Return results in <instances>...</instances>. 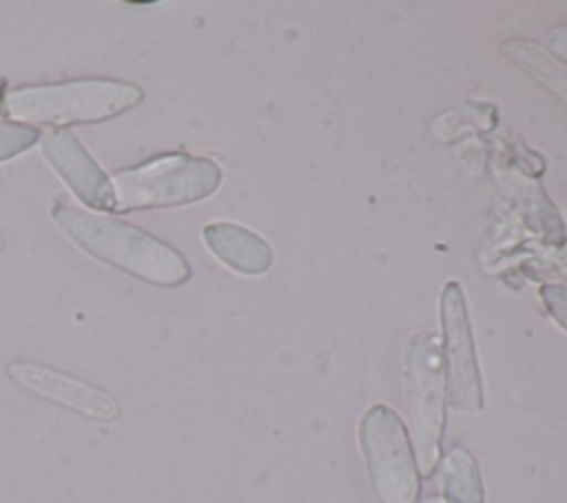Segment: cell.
Returning a JSON list of instances; mask_svg holds the SVG:
<instances>
[{"label":"cell","instance_id":"obj_1","mask_svg":"<svg viewBox=\"0 0 567 503\" xmlns=\"http://www.w3.org/2000/svg\"><path fill=\"white\" fill-rule=\"evenodd\" d=\"M51 219L80 250L140 281L175 288L190 279L193 270L186 257L144 228L80 208L66 197L51 202Z\"/></svg>","mask_w":567,"mask_h":503},{"label":"cell","instance_id":"obj_2","mask_svg":"<svg viewBox=\"0 0 567 503\" xmlns=\"http://www.w3.org/2000/svg\"><path fill=\"white\" fill-rule=\"evenodd\" d=\"M144 100V91L124 80L80 78L53 84L13 86L2 95V113L22 124L62 129L69 124H95L131 111Z\"/></svg>","mask_w":567,"mask_h":503},{"label":"cell","instance_id":"obj_3","mask_svg":"<svg viewBox=\"0 0 567 503\" xmlns=\"http://www.w3.org/2000/svg\"><path fill=\"white\" fill-rule=\"evenodd\" d=\"M221 182V168L210 157L164 153L111 175L113 211H151L186 206L210 197Z\"/></svg>","mask_w":567,"mask_h":503},{"label":"cell","instance_id":"obj_4","mask_svg":"<svg viewBox=\"0 0 567 503\" xmlns=\"http://www.w3.org/2000/svg\"><path fill=\"white\" fill-rule=\"evenodd\" d=\"M403 381L414 461L419 472L430 476L441 461L447 401L443 346L434 332L410 337L403 352Z\"/></svg>","mask_w":567,"mask_h":503},{"label":"cell","instance_id":"obj_5","mask_svg":"<svg viewBox=\"0 0 567 503\" xmlns=\"http://www.w3.org/2000/svg\"><path fill=\"white\" fill-rule=\"evenodd\" d=\"M359 445L377 499L381 503H416L419 468L408 430L392 408L377 403L363 412Z\"/></svg>","mask_w":567,"mask_h":503},{"label":"cell","instance_id":"obj_6","mask_svg":"<svg viewBox=\"0 0 567 503\" xmlns=\"http://www.w3.org/2000/svg\"><path fill=\"white\" fill-rule=\"evenodd\" d=\"M441 324L447 399L458 412H476L483 406V386L465 297L456 281H447L443 288Z\"/></svg>","mask_w":567,"mask_h":503},{"label":"cell","instance_id":"obj_7","mask_svg":"<svg viewBox=\"0 0 567 503\" xmlns=\"http://www.w3.org/2000/svg\"><path fill=\"white\" fill-rule=\"evenodd\" d=\"M7 374L24 392L78 412L86 419L109 423L120 419L122 414L120 401L109 390L55 370L51 366L33 361H11L7 366Z\"/></svg>","mask_w":567,"mask_h":503},{"label":"cell","instance_id":"obj_8","mask_svg":"<svg viewBox=\"0 0 567 503\" xmlns=\"http://www.w3.org/2000/svg\"><path fill=\"white\" fill-rule=\"evenodd\" d=\"M40 153L73 195L89 208L113 211V184L84 144L66 129L40 133Z\"/></svg>","mask_w":567,"mask_h":503},{"label":"cell","instance_id":"obj_9","mask_svg":"<svg viewBox=\"0 0 567 503\" xmlns=\"http://www.w3.org/2000/svg\"><path fill=\"white\" fill-rule=\"evenodd\" d=\"M206 248L241 275H261L272 264V248L257 233L235 222H210L202 230Z\"/></svg>","mask_w":567,"mask_h":503},{"label":"cell","instance_id":"obj_10","mask_svg":"<svg viewBox=\"0 0 567 503\" xmlns=\"http://www.w3.org/2000/svg\"><path fill=\"white\" fill-rule=\"evenodd\" d=\"M501 53L567 102V64H563L551 51L532 40H507L501 44Z\"/></svg>","mask_w":567,"mask_h":503},{"label":"cell","instance_id":"obj_11","mask_svg":"<svg viewBox=\"0 0 567 503\" xmlns=\"http://www.w3.org/2000/svg\"><path fill=\"white\" fill-rule=\"evenodd\" d=\"M441 487L445 503H485V490L474 456L452 448L441 463Z\"/></svg>","mask_w":567,"mask_h":503},{"label":"cell","instance_id":"obj_12","mask_svg":"<svg viewBox=\"0 0 567 503\" xmlns=\"http://www.w3.org/2000/svg\"><path fill=\"white\" fill-rule=\"evenodd\" d=\"M40 140V131L29 124L0 122V162H7Z\"/></svg>","mask_w":567,"mask_h":503},{"label":"cell","instance_id":"obj_13","mask_svg":"<svg viewBox=\"0 0 567 503\" xmlns=\"http://www.w3.org/2000/svg\"><path fill=\"white\" fill-rule=\"evenodd\" d=\"M540 299L551 315V319L567 330V286L563 284H545L540 288Z\"/></svg>","mask_w":567,"mask_h":503},{"label":"cell","instance_id":"obj_14","mask_svg":"<svg viewBox=\"0 0 567 503\" xmlns=\"http://www.w3.org/2000/svg\"><path fill=\"white\" fill-rule=\"evenodd\" d=\"M547 44L558 60H567V24H558L549 31Z\"/></svg>","mask_w":567,"mask_h":503},{"label":"cell","instance_id":"obj_15","mask_svg":"<svg viewBox=\"0 0 567 503\" xmlns=\"http://www.w3.org/2000/svg\"><path fill=\"white\" fill-rule=\"evenodd\" d=\"M419 503H445L443 499H436V496H430V499H423V501H419Z\"/></svg>","mask_w":567,"mask_h":503},{"label":"cell","instance_id":"obj_16","mask_svg":"<svg viewBox=\"0 0 567 503\" xmlns=\"http://www.w3.org/2000/svg\"><path fill=\"white\" fill-rule=\"evenodd\" d=\"M2 95H4V93H2V89H0V115H4V113H2Z\"/></svg>","mask_w":567,"mask_h":503}]
</instances>
